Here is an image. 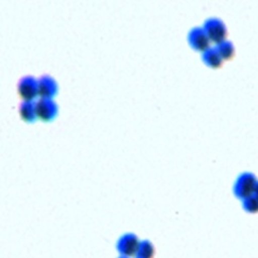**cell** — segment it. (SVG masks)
Returning <instances> with one entry per match:
<instances>
[{"mask_svg": "<svg viewBox=\"0 0 258 258\" xmlns=\"http://www.w3.org/2000/svg\"><path fill=\"white\" fill-rule=\"evenodd\" d=\"M257 182H258L257 178L252 173L241 174L235 183V187H234L235 196L238 199H241L242 201L254 196V191H255Z\"/></svg>", "mask_w": 258, "mask_h": 258, "instance_id": "6da1fadb", "label": "cell"}, {"mask_svg": "<svg viewBox=\"0 0 258 258\" xmlns=\"http://www.w3.org/2000/svg\"><path fill=\"white\" fill-rule=\"evenodd\" d=\"M203 29H204V31L206 32L211 43L219 45L226 41V38H227L226 26L222 21L218 20V18H210V20H207L204 24V27H203Z\"/></svg>", "mask_w": 258, "mask_h": 258, "instance_id": "7a4b0ae2", "label": "cell"}, {"mask_svg": "<svg viewBox=\"0 0 258 258\" xmlns=\"http://www.w3.org/2000/svg\"><path fill=\"white\" fill-rule=\"evenodd\" d=\"M17 93L23 101H32L39 96V80L32 76H26L18 82Z\"/></svg>", "mask_w": 258, "mask_h": 258, "instance_id": "3957f363", "label": "cell"}, {"mask_svg": "<svg viewBox=\"0 0 258 258\" xmlns=\"http://www.w3.org/2000/svg\"><path fill=\"white\" fill-rule=\"evenodd\" d=\"M35 105L36 117L44 123H49L56 118L58 114V106L52 99L40 98Z\"/></svg>", "mask_w": 258, "mask_h": 258, "instance_id": "277c9868", "label": "cell"}, {"mask_svg": "<svg viewBox=\"0 0 258 258\" xmlns=\"http://www.w3.org/2000/svg\"><path fill=\"white\" fill-rule=\"evenodd\" d=\"M140 244H141V241L140 239L138 238V236H136L133 233H128L123 235L118 239L116 247H117V251L122 256L131 258L137 255Z\"/></svg>", "mask_w": 258, "mask_h": 258, "instance_id": "5b68a950", "label": "cell"}, {"mask_svg": "<svg viewBox=\"0 0 258 258\" xmlns=\"http://www.w3.org/2000/svg\"><path fill=\"white\" fill-rule=\"evenodd\" d=\"M188 41L193 49L201 52H205L211 48V42L203 28H193L188 35Z\"/></svg>", "mask_w": 258, "mask_h": 258, "instance_id": "8992f818", "label": "cell"}, {"mask_svg": "<svg viewBox=\"0 0 258 258\" xmlns=\"http://www.w3.org/2000/svg\"><path fill=\"white\" fill-rule=\"evenodd\" d=\"M39 80V97L52 99L58 93L57 82L48 75L42 76Z\"/></svg>", "mask_w": 258, "mask_h": 258, "instance_id": "52a82bcc", "label": "cell"}, {"mask_svg": "<svg viewBox=\"0 0 258 258\" xmlns=\"http://www.w3.org/2000/svg\"><path fill=\"white\" fill-rule=\"evenodd\" d=\"M203 61L209 68L218 70L223 66V59L221 58L217 48H209L205 52H203Z\"/></svg>", "mask_w": 258, "mask_h": 258, "instance_id": "ba28073f", "label": "cell"}, {"mask_svg": "<svg viewBox=\"0 0 258 258\" xmlns=\"http://www.w3.org/2000/svg\"><path fill=\"white\" fill-rule=\"evenodd\" d=\"M20 116L26 123H34L36 117L35 105L32 101H23L20 106Z\"/></svg>", "mask_w": 258, "mask_h": 258, "instance_id": "9c48e42d", "label": "cell"}, {"mask_svg": "<svg viewBox=\"0 0 258 258\" xmlns=\"http://www.w3.org/2000/svg\"><path fill=\"white\" fill-rule=\"evenodd\" d=\"M217 50L219 52V54L221 56V58L223 59V61H230L233 60L236 51H235V47L232 42L225 41L223 43H221L219 45H217Z\"/></svg>", "mask_w": 258, "mask_h": 258, "instance_id": "30bf717a", "label": "cell"}, {"mask_svg": "<svg viewBox=\"0 0 258 258\" xmlns=\"http://www.w3.org/2000/svg\"><path fill=\"white\" fill-rule=\"evenodd\" d=\"M155 246L149 240L141 241L139 250L136 255V258H154L155 256Z\"/></svg>", "mask_w": 258, "mask_h": 258, "instance_id": "8fae6325", "label": "cell"}, {"mask_svg": "<svg viewBox=\"0 0 258 258\" xmlns=\"http://www.w3.org/2000/svg\"><path fill=\"white\" fill-rule=\"evenodd\" d=\"M243 208L245 211L250 214H257L258 213V198L255 196H252L250 198H247L243 200Z\"/></svg>", "mask_w": 258, "mask_h": 258, "instance_id": "7c38bea8", "label": "cell"}, {"mask_svg": "<svg viewBox=\"0 0 258 258\" xmlns=\"http://www.w3.org/2000/svg\"><path fill=\"white\" fill-rule=\"evenodd\" d=\"M254 196H255L256 198H258V182H257V185H256V187H255V191H254Z\"/></svg>", "mask_w": 258, "mask_h": 258, "instance_id": "4fadbf2b", "label": "cell"}, {"mask_svg": "<svg viewBox=\"0 0 258 258\" xmlns=\"http://www.w3.org/2000/svg\"><path fill=\"white\" fill-rule=\"evenodd\" d=\"M118 258H129V257H126V256H121V257H118Z\"/></svg>", "mask_w": 258, "mask_h": 258, "instance_id": "5bb4252c", "label": "cell"}]
</instances>
